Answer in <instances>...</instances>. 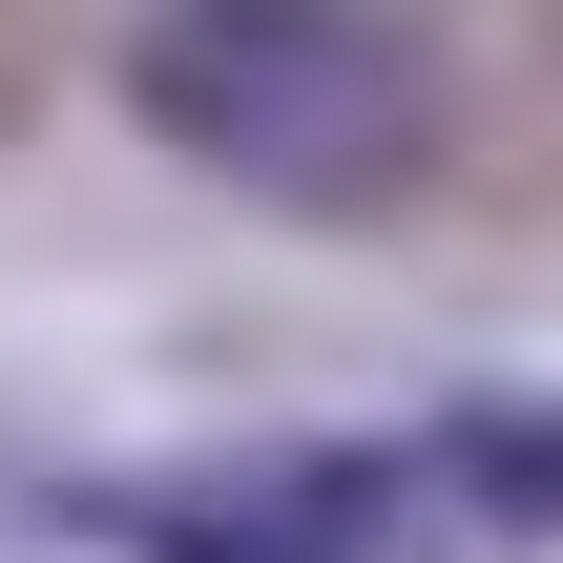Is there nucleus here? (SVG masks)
Segmentation results:
<instances>
[{
  "mask_svg": "<svg viewBox=\"0 0 563 563\" xmlns=\"http://www.w3.org/2000/svg\"><path fill=\"white\" fill-rule=\"evenodd\" d=\"M125 104L167 167L251 209H397L439 167V63L397 0H146Z\"/></svg>",
  "mask_w": 563,
  "mask_h": 563,
  "instance_id": "1",
  "label": "nucleus"
}]
</instances>
